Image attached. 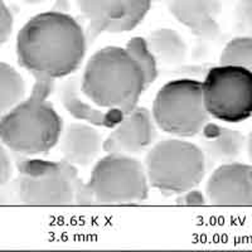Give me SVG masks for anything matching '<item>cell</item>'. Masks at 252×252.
Returning a JSON list of instances; mask_svg holds the SVG:
<instances>
[{
  "instance_id": "cell-20",
  "label": "cell",
  "mask_w": 252,
  "mask_h": 252,
  "mask_svg": "<svg viewBox=\"0 0 252 252\" xmlns=\"http://www.w3.org/2000/svg\"><path fill=\"white\" fill-rule=\"evenodd\" d=\"M235 19L238 32L245 35H252V0H238Z\"/></svg>"
},
{
  "instance_id": "cell-22",
  "label": "cell",
  "mask_w": 252,
  "mask_h": 252,
  "mask_svg": "<svg viewBox=\"0 0 252 252\" xmlns=\"http://www.w3.org/2000/svg\"><path fill=\"white\" fill-rule=\"evenodd\" d=\"M208 199H207V195L204 193H202L201 190H197L195 188L189 189L187 192L181 193L179 197H177L175 199V203L181 204V206H204L207 204Z\"/></svg>"
},
{
  "instance_id": "cell-17",
  "label": "cell",
  "mask_w": 252,
  "mask_h": 252,
  "mask_svg": "<svg viewBox=\"0 0 252 252\" xmlns=\"http://www.w3.org/2000/svg\"><path fill=\"white\" fill-rule=\"evenodd\" d=\"M26 96V82L19 72L5 62H0V119L14 109Z\"/></svg>"
},
{
  "instance_id": "cell-15",
  "label": "cell",
  "mask_w": 252,
  "mask_h": 252,
  "mask_svg": "<svg viewBox=\"0 0 252 252\" xmlns=\"http://www.w3.org/2000/svg\"><path fill=\"white\" fill-rule=\"evenodd\" d=\"M103 140L94 125L85 123L69 124L62 135L61 153L63 160L75 166H89L102 150Z\"/></svg>"
},
{
  "instance_id": "cell-4",
  "label": "cell",
  "mask_w": 252,
  "mask_h": 252,
  "mask_svg": "<svg viewBox=\"0 0 252 252\" xmlns=\"http://www.w3.org/2000/svg\"><path fill=\"white\" fill-rule=\"evenodd\" d=\"M17 190L20 202L28 206H89L86 182L75 165L66 160L49 161L22 158L17 161Z\"/></svg>"
},
{
  "instance_id": "cell-12",
  "label": "cell",
  "mask_w": 252,
  "mask_h": 252,
  "mask_svg": "<svg viewBox=\"0 0 252 252\" xmlns=\"http://www.w3.org/2000/svg\"><path fill=\"white\" fill-rule=\"evenodd\" d=\"M170 14L202 40H215L220 35V0H166Z\"/></svg>"
},
{
  "instance_id": "cell-23",
  "label": "cell",
  "mask_w": 252,
  "mask_h": 252,
  "mask_svg": "<svg viewBox=\"0 0 252 252\" xmlns=\"http://www.w3.org/2000/svg\"><path fill=\"white\" fill-rule=\"evenodd\" d=\"M13 174V165L10 157L5 149V145L0 143V187L8 183Z\"/></svg>"
},
{
  "instance_id": "cell-2",
  "label": "cell",
  "mask_w": 252,
  "mask_h": 252,
  "mask_svg": "<svg viewBox=\"0 0 252 252\" xmlns=\"http://www.w3.org/2000/svg\"><path fill=\"white\" fill-rule=\"evenodd\" d=\"M146 89L143 68L123 47L110 46L96 52L81 76V91L92 103L123 115L138 106Z\"/></svg>"
},
{
  "instance_id": "cell-19",
  "label": "cell",
  "mask_w": 252,
  "mask_h": 252,
  "mask_svg": "<svg viewBox=\"0 0 252 252\" xmlns=\"http://www.w3.org/2000/svg\"><path fill=\"white\" fill-rule=\"evenodd\" d=\"M125 48L134 56V58L139 62L145 75L146 86L149 87L158 77L157 58L150 51L146 39L141 37H134L126 43Z\"/></svg>"
},
{
  "instance_id": "cell-7",
  "label": "cell",
  "mask_w": 252,
  "mask_h": 252,
  "mask_svg": "<svg viewBox=\"0 0 252 252\" xmlns=\"http://www.w3.org/2000/svg\"><path fill=\"white\" fill-rule=\"evenodd\" d=\"M152 115L158 127L166 134L178 138L198 135L209 123L202 82L181 78L165 83L155 96Z\"/></svg>"
},
{
  "instance_id": "cell-13",
  "label": "cell",
  "mask_w": 252,
  "mask_h": 252,
  "mask_svg": "<svg viewBox=\"0 0 252 252\" xmlns=\"http://www.w3.org/2000/svg\"><path fill=\"white\" fill-rule=\"evenodd\" d=\"M198 135L207 169L236 161L247 144L246 138L240 131L217 124L207 123Z\"/></svg>"
},
{
  "instance_id": "cell-14",
  "label": "cell",
  "mask_w": 252,
  "mask_h": 252,
  "mask_svg": "<svg viewBox=\"0 0 252 252\" xmlns=\"http://www.w3.org/2000/svg\"><path fill=\"white\" fill-rule=\"evenodd\" d=\"M58 96L64 109L77 120L86 121L94 126L114 129L124 119L120 112L96 106L81 91V77L72 76L61 85Z\"/></svg>"
},
{
  "instance_id": "cell-11",
  "label": "cell",
  "mask_w": 252,
  "mask_h": 252,
  "mask_svg": "<svg viewBox=\"0 0 252 252\" xmlns=\"http://www.w3.org/2000/svg\"><path fill=\"white\" fill-rule=\"evenodd\" d=\"M157 139V124L152 112L145 107L136 106L124 116L111 134L103 141L106 153L139 154L153 145Z\"/></svg>"
},
{
  "instance_id": "cell-10",
  "label": "cell",
  "mask_w": 252,
  "mask_h": 252,
  "mask_svg": "<svg viewBox=\"0 0 252 252\" xmlns=\"http://www.w3.org/2000/svg\"><path fill=\"white\" fill-rule=\"evenodd\" d=\"M207 199L215 206H252V166L233 163L218 165L206 187Z\"/></svg>"
},
{
  "instance_id": "cell-6",
  "label": "cell",
  "mask_w": 252,
  "mask_h": 252,
  "mask_svg": "<svg viewBox=\"0 0 252 252\" xmlns=\"http://www.w3.org/2000/svg\"><path fill=\"white\" fill-rule=\"evenodd\" d=\"M145 166L127 154L107 153L94 164L86 195L91 204H124L145 201L149 195Z\"/></svg>"
},
{
  "instance_id": "cell-18",
  "label": "cell",
  "mask_w": 252,
  "mask_h": 252,
  "mask_svg": "<svg viewBox=\"0 0 252 252\" xmlns=\"http://www.w3.org/2000/svg\"><path fill=\"white\" fill-rule=\"evenodd\" d=\"M222 64H238L252 72V35H240L226 44L220 55Z\"/></svg>"
},
{
  "instance_id": "cell-5",
  "label": "cell",
  "mask_w": 252,
  "mask_h": 252,
  "mask_svg": "<svg viewBox=\"0 0 252 252\" xmlns=\"http://www.w3.org/2000/svg\"><path fill=\"white\" fill-rule=\"evenodd\" d=\"M145 170L152 187L164 194H181L201 184L207 164L201 148L182 139H166L149 150Z\"/></svg>"
},
{
  "instance_id": "cell-24",
  "label": "cell",
  "mask_w": 252,
  "mask_h": 252,
  "mask_svg": "<svg viewBox=\"0 0 252 252\" xmlns=\"http://www.w3.org/2000/svg\"><path fill=\"white\" fill-rule=\"evenodd\" d=\"M246 146H247V152H249V157L252 161V130L249 135V139H247Z\"/></svg>"
},
{
  "instance_id": "cell-9",
  "label": "cell",
  "mask_w": 252,
  "mask_h": 252,
  "mask_svg": "<svg viewBox=\"0 0 252 252\" xmlns=\"http://www.w3.org/2000/svg\"><path fill=\"white\" fill-rule=\"evenodd\" d=\"M87 20V39L94 42L102 33H125L145 19L153 0H76Z\"/></svg>"
},
{
  "instance_id": "cell-3",
  "label": "cell",
  "mask_w": 252,
  "mask_h": 252,
  "mask_svg": "<svg viewBox=\"0 0 252 252\" xmlns=\"http://www.w3.org/2000/svg\"><path fill=\"white\" fill-rule=\"evenodd\" d=\"M34 78L31 96L0 119V140L12 152L22 155L46 154L62 136V119L48 101L55 80Z\"/></svg>"
},
{
  "instance_id": "cell-16",
  "label": "cell",
  "mask_w": 252,
  "mask_h": 252,
  "mask_svg": "<svg viewBox=\"0 0 252 252\" xmlns=\"http://www.w3.org/2000/svg\"><path fill=\"white\" fill-rule=\"evenodd\" d=\"M146 42L155 58L166 66H179L186 61L188 47L183 37L174 29H155Z\"/></svg>"
},
{
  "instance_id": "cell-8",
  "label": "cell",
  "mask_w": 252,
  "mask_h": 252,
  "mask_svg": "<svg viewBox=\"0 0 252 252\" xmlns=\"http://www.w3.org/2000/svg\"><path fill=\"white\" fill-rule=\"evenodd\" d=\"M204 106L209 116L228 124L252 116V72L238 64L211 68L202 82Z\"/></svg>"
},
{
  "instance_id": "cell-25",
  "label": "cell",
  "mask_w": 252,
  "mask_h": 252,
  "mask_svg": "<svg viewBox=\"0 0 252 252\" xmlns=\"http://www.w3.org/2000/svg\"><path fill=\"white\" fill-rule=\"evenodd\" d=\"M26 3L29 4H39V3H43V1H47V0H23Z\"/></svg>"
},
{
  "instance_id": "cell-1",
  "label": "cell",
  "mask_w": 252,
  "mask_h": 252,
  "mask_svg": "<svg viewBox=\"0 0 252 252\" xmlns=\"http://www.w3.org/2000/svg\"><path fill=\"white\" fill-rule=\"evenodd\" d=\"M86 48L82 27L62 12L39 13L17 37L18 62L34 77L56 80L72 75L81 66Z\"/></svg>"
},
{
  "instance_id": "cell-21",
  "label": "cell",
  "mask_w": 252,
  "mask_h": 252,
  "mask_svg": "<svg viewBox=\"0 0 252 252\" xmlns=\"http://www.w3.org/2000/svg\"><path fill=\"white\" fill-rule=\"evenodd\" d=\"M13 14L3 0H0V46H3L9 39L13 32Z\"/></svg>"
}]
</instances>
